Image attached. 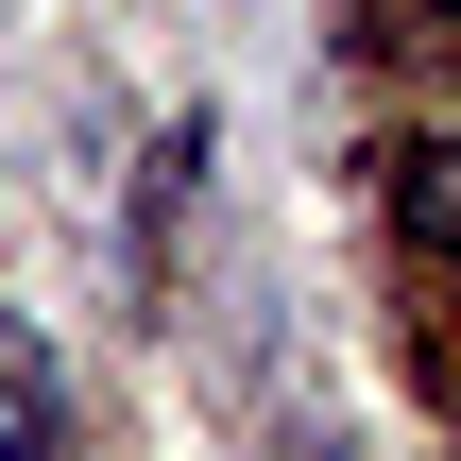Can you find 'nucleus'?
Returning <instances> with one entry per match:
<instances>
[{"label": "nucleus", "instance_id": "nucleus-2", "mask_svg": "<svg viewBox=\"0 0 461 461\" xmlns=\"http://www.w3.org/2000/svg\"><path fill=\"white\" fill-rule=\"evenodd\" d=\"M393 240L461 257V137H411V154H393Z\"/></svg>", "mask_w": 461, "mask_h": 461}, {"label": "nucleus", "instance_id": "nucleus-3", "mask_svg": "<svg viewBox=\"0 0 461 461\" xmlns=\"http://www.w3.org/2000/svg\"><path fill=\"white\" fill-rule=\"evenodd\" d=\"M445 17H461V0H445Z\"/></svg>", "mask_w": 461, "mask_h": 461}, {"label": "nucleus", "instance_id": "nucleus-1", "mask_svg": "<svg viewBox=\"0 0 461 461\" xmlns=\"http://www.w3.org/2000/svg\"><path fill=\"white\" fill-rule=\"evenodd\" d=\"M0 461H86V428H68V376H51V342L0 308Z\"/></svg>", "mask_w": 461, "mask_h": 461}]
</instances>
